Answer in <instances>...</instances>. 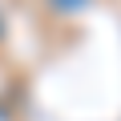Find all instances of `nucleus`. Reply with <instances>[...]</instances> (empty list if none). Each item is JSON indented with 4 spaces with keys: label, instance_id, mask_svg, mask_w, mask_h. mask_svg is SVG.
<instances>
[{
    "label": "nucleus",
    "instance_id": "nucleus-1",
    "mask_svg": "<svg viewBox=\"0 0 121 121\" xmlns=\"http://www.w3.org/2000/svg\"><path fill=\"white\" fill-rule=\"evenodd\" d=\"M0 32H4V24H0Z\"/></svg>",
    "mask_w": 121,
    "mask_h": 121
}]
</instances>
